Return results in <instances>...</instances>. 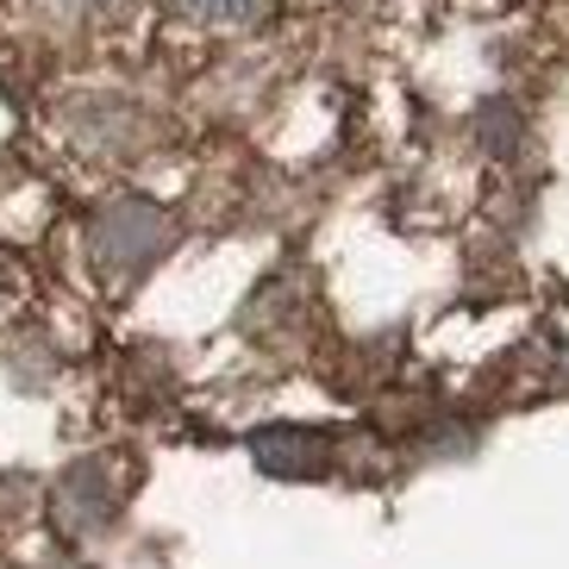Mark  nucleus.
<instances>
[{"label":"nucleus","instance_id":"obj_5","mask_svg":"<svg viewBox=\"0 0 569 569\" xmlns=\"http://www.w3.org/2000/svg\"><path fill=\"white\" fill-rule=\"evenodd\" d=\"M88 7H101V13H119V7H132V0H88Z\"/></svg>","mask_w":569,"mask_h":569},{"label":"nucleus","instance_id":"obj_2","mask_svg":"<svg viewBox=\"0 0 569 569\" xmlns=\"http://www.w3.org/2000/svg\"><path fill=\"white\" fill-rule=\"evenodd\" d=\"M113 513H119V488H113V476H107V463H69L63 476H57V488H51V519H57V532L63 538H94V532H107L113 526Z\"/></svg>","mask_w":569,"mask_h":569},{"label":"nucleus","instance_id":"obj_1","mask_svg":"<svg viewBox=\"0 0 569 569\" xmlns=\"http://www.w3.org/2000/svg\"><path fill=\"white\" fill-rule=\"evenodd\" d=\"M169 244H176V226H169V213L151 201H113V207L94 213V226H88V251H94V263H101L113 282L144 276Z\"/></svg>","mask_w":569,"mask_h":569},{"label":"nucleus","instance_id":"obj_3","mask_svg":"<svg viewBox=\"0 0 569 569\" xmlns=\"http://www.w3.org/2000/svg\"><path fill=\"white\" fill-rule=\"evenodd\" d=\"M251 457H257V469H269V476L307 482V476H326V469H332V438L313 432V426H257Z\"/></svg>","mask_w":569,"mask_h":569},{"label":"nucleus","instance_id":"obj_4","mask_svg":"<svg viewBox=\"0 0 569 569\" xmlns=\"http://www.w3.org/2000/svg\"><path fill=\"white\" fill-rule=\"evenodd\" d=\"M188 19H213V26H251L269 13V0H176Z\"/></svg>","mask_w":569,"mask_h":569}]
</instances>
